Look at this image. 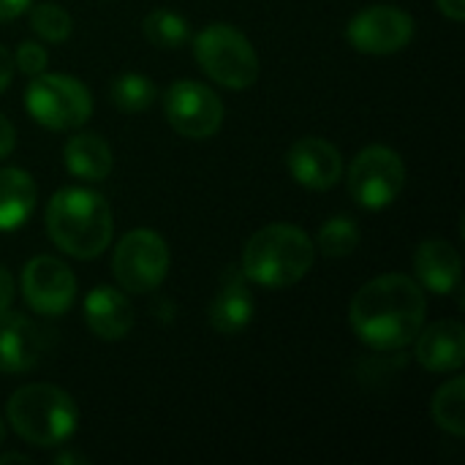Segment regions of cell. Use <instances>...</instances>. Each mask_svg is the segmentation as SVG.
Returning <instances> with one entry per match:
<instances>
[{
    "label": "cell",
    "mask_w": 465,
    "mask_h": 465,
    "mask_svg": "<svg viewBox=\"0 0 465 465\" xmlns=\"http://www.w3.org/2000/svg\"><path fill=\"white\" fill-rule=\"evenodd\" d=\"M430 414L436 420V425L452 436H463L465 433V379L455 376L447 384H441L433 395L430 403Z\"/></svg>",
    "instance_id": "20"
},
{
    "label": "cell",
    "mask_w": 465,
    "mask_h": 465,
    "mask_svg": "<svg viewBox=\"0 0 465 465\" xmlns=\"http://www.w3.org/2000/svg\"><path fill=\"white\" fill-rule=\"evenodd\" d=\"M84 322L101 341H123L134 327V305L114 286H95L84 297Z\"/></svg>",
    "instance_id": "15"
},
{
    "label": "cell",
    "mask_w": 465,
    "mask_h": 465,
    "mask_svg": "<svg viewBox=\"0 0 465 465\" xmlns=\"http://www.w3.org/2000/svg\"><path fill=\"white\" fill-rule=\"evenodd\" d=\"M8 463L33 465V460H30L27 455H16V452H5V455H0V465H8Z\"/></svg>",
    "instance_id": "32"
},
{
    "label": "cell",
    "mask_w": 465,
    "mask_h": 465,
    "mask_svg": "<svg viewBox=\"0 0 465 465\" xmlns=\"http://www.w3.org/2000/svg\"><path fill=\"white\" fill-rule=\"evenodd\" d=\"M199 68L229 90H245L259 79V54L248 35L226 22H213L193 38Z\"/></svg>",
    "instance_id": "5"
},
{
    "label": "cell",
    "mask_w": 465,
    "mask_h": 465,
    "mask_svg": "<svg viewBox=\"0 0 465 465\" xmlns=\"http://www.w3.org/2000/svg\"><path fill=\"white\" fill-rule=\"evenodd\" d=\"M253 311H256V305H253L251 292L242 283V272L232 275L210 305V327L226 338L240 335L253 322Z\"/></svg>",
    "instance_id": "18"
},
{
    "label": "cell",
    "mask_w": 465,
    "mask_h": 465,
    "mask_svg": "<svg viewBox=\"0 0 465 465\" xmlns=\"http://www.w3.org/2000/svg\"><path fill=\"white\" fill-rule=\"evenodd\" d=\"M35 183L25 169H0V232H16L35 210Z\"/></svg>",
    "instance_id": "19"
},
{
    "label": "cell",
    "mask_w": 465,
    "mask_h": 465,
    "mask_svg": "<svg viewBox=\"0 0 465 465\" xmlns=\"http://www.w3.org/2000/svg\"><path fill=\"white\" fill-rule=\"evenodd\" d=\"M357 245H360V226L346 215H335V218L324 221L319 229V237H316V248L330 259L351 256L357 251Z\"/></svg>",
    "instance_id": "23"
},
{
    "label": "cell",
    "mask_w": 465,
    "mask_h": 465,
    "mask_svg": "<svg viewBox=\"0 0 465 465\" xmlns=\"http://www.w3.org/2000/svg\"><path fill=\"white\" fill-rule=\"evenodd\" d=\"M14 144H16V128L8 117L0 114V161L14 150Z\"/></svg>",
    "instance_id": "26"
},
{
    "label": "cell",
    "mask_w": 465,
    "mask_h": 465,
    "mask_svg": "<svg viewBox=\"0 0 465 465\" xmlns=\"http://www.w3.org/2000/svg\"><path fill=\"white\" fill-rule=\"evenodd\" d=\"M30 27L38 38L60 44L74 33V19L60 3H41L30 8Z\"/></svg>",
    "instance_id": "24"
},
{
    "label": "cell",
    "mask_w": 465,
    "mask_h": 465,
    "mask_svg": "<svg viewBox=\"0 0 465 465\" xmlns=\"http://www.w3.org/2000/svg\"><path fill=\"white\" fill-rule=\"evenodd\" d=\"M406 185L403 158L384 144L365 147L349 166V193L365 210L390 207Z\"/></svg>",
    "instance_id": "8"
},
{
    "label": "cell",
    "mask_w": 465,
    "mask_h": 465,
    "mask_svg": "<svg viewBox=\"0 0 465 465\" xmlns=\"http://www.w3.org/2000/svg\"><path fill=\"white\" fill-rule=\"evenodd\" d=\"M30 3L33 0H0V22H8V19L22 16L30 8Z\"/></svg>",
    "instance_id": "27"
},
{
    "label": "cell",
    "mask_w": 465,
    "mask_h": 465,
    "mask_svg": "<svg viewBox=\"0 0 465 465\" xmlns=\"http://www.w3.org/2000/svg\"><path fill=\"white\" fill-rule=\"evenodd\" d=\"M5 417L11 430L38 450L63 447L79 428L76 401L54 384L19 387L8 398Z\"/></svg>",
    "instance_id": "4"
},
{
    "label": "cell",
    "mask_w": 465,
    "mask_h": 465,
    "mask_svg": "<svg viewBox=\"0 0 465 465\" xmlns=\"http://www.w3.org/2000/svg\"><path fill=\"white\" fill-rule=\"evenodd\" d=\"M346 38L362 54H395L406 49L414 38V19L398 5H368L351 16V22L346 25Z\"/></svg>",
    "instance_id": "10"
},
{
    "label": "cell",
    "mask_w": 465,
    "mask_h": 465,
    "mask_svg": "<svg viewBox=\"0 0 465 465\" xmlns=\"http://www.w3.org/2000/svg\"><path fill=\"white\" fill-rule=\"evenodd\" d=\"M63 161L68 174L84 180V183H98L112 174L114 155L112 147L106 144L104 136L98 134H76L65 142Z\"/></svg>",
    "instance_id": "17"
},
{
    "label": "cell",
    "mask_w": 465,
    "mask_h": 465,
    "mask_svg": "<svg viewBox=\"0 0 465 465\" xmlns=\"http://www.w3.org/2000/svg\"><path fill=\"white\" fill-rule=\"evenodd\" d=\"M169 264H172L169 245L153 229H134L123 234L112 256V272L120 289L131 294L155 292L166 281Z\"/></svg>",
    "instance_id": "7"
},
{
    "label": "cell",
    "mask_w": 465,
    "mask_h": 465,
    "mask_svg": "<svg viewBox=\"0 0 465 465\" xmlns=\"http://www.w3.org/2000/svg\"><path fill=\"white\" fill-rule=\"evenodd\" d=\"M11 74H14V57H11V52L0 44V93L11 84Z\"/></svg>",
    "instance_id": "29"
},
{
    "label": "cell",
    "mask_w": 465,
    "mask_h": 465,
    "mask_svg": "<svg viewBox=\"0 0 465 465\" xmlns=\"http://www.w3.org/2000/svg\"><path fill=\"white\" fill-rule=\"evenodd\" d=\"M54 463L57 465H63V463L84 465L87 463V458H82V455H76V452H63V455H54Z\"/></svg>",
    "instance_id": "31"
},
{
    "label": "cell",
    "mask_w": 465,
    "mask_h": 465,
    "mask_svg": "<svg viewBox=\"0 0 465 465\" xmlns=\"http://www.w3.org/2000/svg\"><path fill=\"white\" fill-rule=\"evenodd\" d=\"M292 177L308 191H330L343 177L341 150L322 136H302L286 153Z\"/></svg>",
    "instance_id": "12"
},
{
    "label": "cell",
    "mask_w": 465,
    "mask_h": 465,
    "mask_svg": "<svg viewBox=\"0 0 465 465\" xmlns=\"http://www.w3.org/2000/svg\"><path fill=\"white\" fill-rule=\"evenodd\" d=\"M414 272L422 289L433 294H452L460 289L463 278V262L452 242L447 240H428L414 253Z\"/></svg>",
    "instance_id": "14"
},
{
    "label": "cell",
    "mask_w": 465,
    "mask_h": 465,
    "mask_svg": "<svg viewBox=\"0 0 465 465\" xmlns=\"http://www.w3.org/2000/svg\"><path fill=\"white\" fill-rule=\"evenodd\" d=\"M142 33L158 49H177L191 38V25L172 8H155L142 19Z\"/></svg>",
    "instance_id": "22"
},
{
    "label": "cell",
    "mask_w": 465,
    "mask_h": 465,
    "mask_svg": "<svg viewBox=\"0 0 465 465\" xmlns=\"http://www.w3.org/2000/svg\"><path fill=\"white\" fill-rule=\"evenodd\" d=\"M25 109L30 117L49 131L82 128L93 114L90 90L65 74H38L30 76L25 90Z\"/></svg>",
    "instance_id": "6"
},
{
    "label": "cell",
    "mask_w": 465,
    "mask_h": 465,
    "mask_svg": "<svg viewBox=\"0 0 465 465\" xmlns=\"http://www.w3.org/2000/svg\"><path fill=\"white\" fill-rule=\"evenodd\" d=\"M155 98H158V90H155L153 79H147L144 74H136V71H125L109 84V101L120 112H128V114L150 109L155 104Z\"/></svg>",
    "instance_id": "21"
},
{
    "label": "cell",
    "mask_w": 465,
    "mask_h": 465,
    "mask_svg": "<svg viewBox=\"0 0 465 465\" xmlns=\"http://www.w3.org/2000/svg\"><path fill=\"white\" fill-rule=\"evenodd\" d=\"M166 123L185 139H210L223 125V101L221 95L193 79H180L163 93Z\"/></svg>",
    "instance_id": "9"
},
{
    "label": "cell",
    "mask_w": 465,
    "mask_h": 465,
    "mask_svg": "<svg viewBox=\"0 0 465 465\" xmlns=\"http://www.w3.org/2000/svg\"><path fill=\"white\" fill-rule=\"evenodd\" d=\"M3 441H5V422L0 420V444H3Z\"/></svg>",
    "instance_id": "33"
},
{
    "label": "cell",
    "mask_w": 465,
    "mask_h": 465,
    "mask_svg": "<svg viewBox=\"0 0 465 465\" xmlns=\"http://www.w3.org/2000/svg\"><path fill=\"white\" fill-rule=\"evenodd\" d=\"M49 240L74 259L101 256L114 234V218L109 202L93 188H60L46 204Z\"/></svg>",
    "instance_id": "2"
},
{
    "label": "cell",
    "mask_w": 465,
    "mask_h": 465,
    "mask_svg": "<svg viewBox=\"0 0 465 465\" xmlns=\"http://www.w3.org/2000/svg\"><path fill=\"white\" fill-rule=\"evenodd\" d=\"M417 362L430 373H455L465 362V330L460 322H436L414 338Z\"/></svg>",
    "instance_id": "13"
},
{
    "label": "cell",
    "mask_w": 465,
    "mask_h": 465,
    "mask_svg": "<svg viewBox=\"0 0 465 465\" xmlns=\"http://www.w3.org/2000/svg\"><path fill=\"white\" fill-rule=\"evenodd\" d=\"M316 262L313 240L294 223H270L259 229L242 248L240 272L264 289H286L300 283Z\"/></svg>",
    "instance_id": "3"
},
{
    "label": "cell",
    "mask_w": 465,
    "mask_h": 465,
    "mask_svg": "<svg viewBox=\"0 0 465 465\" xmlns=\"http://www.w3.org/2000/svg\"><path fill=\"white\" fill-rule=\"evenodd\" d=\"M38 330L19 313L0 311V373H25L38 362Z\"/></svg>",
    "instance_id": "16"
},
{
    "label": "cell",
    "mask_w": 465,
    "mask_h": 465,
    "mask_svg": "<svg viewBox=\"0 0 465 465\" xmlns=\"http://www.w3.org/2000/svg\"><path fill=\"white\" fill-rule=\"evenodd\" d=\"M14 278H11V272L5 270V267H0V311L3 308H11V302H14Z\"/></svg>",
    "instance_id": "28"
},
{
    "label": "cell",
    "mask_w": 465,
    "mask_h": 465,
    "mask_svg": "<svg viewBox=\"0 0 465 465\" xmlns=\"http://www.w3.org/2000/svg\"><path fill=\"white\" fill-rule=\"evenodd\" d=\"M439 11L455 22H463L465 19V0H436Z\"/></svg>",
    "instance_id": "30"
},
{
    "label": "cell",
    "mask_w": 465,
    "mask_h": 465,
    "mask_svg": "<svg viewBox=\"0 0 465 465\" xmlns=\"http://www.w3.org/2000/svg\"><path fill=\"white\" fill-rule=\"evenodd\" d=\"M46 63H49V54L41 44L35 41H22L14 52V65L27 74V76H38L46 71Z\"/></svg>",
    "instance_id": "25"
},
{
    "label": "cell",
    "mask_w": 465,
    "mask_h": 465,
    "mask_svg": "<svg viewBox=\"0 0 465 465\" xmlns=\"http://www.w3.org/2000/svg\"><path fill=\"white\" fill-rule=\"evenodd\" d=\"M22 297L41 316H63L74 305L76 278L54 256H35L22 270Z\"/></svg>",
    "instance_id": "11"
},
{
    "label": "cell",
    "mask_w": 465,
    "mask_h": 465,
    "mask_svg": "<svg viewBox=\"0 0 465 465\" xmlns=\"http://www.w3.org/2000/svg\"><path fill=\"white\" fill-rule=\"evenodd\" d=\"M428 300L422 286L401 272L368 281L349 305L354 335L373 351H401L425 327Z\"/></svg>",
    "instance_id": "1"
}]
</instances>
